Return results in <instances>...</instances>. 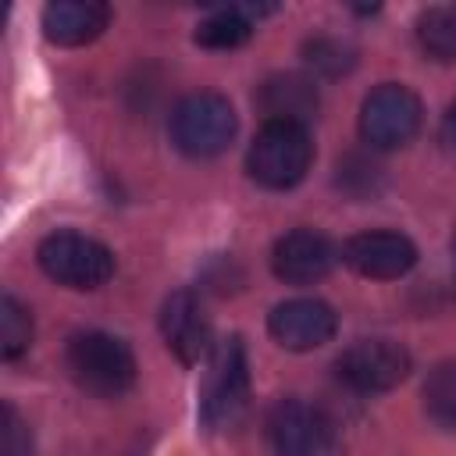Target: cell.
Listing matches in <instances>:
<instances>
[{
  "label": "cell",
  "instance_id": "obj_5",
  "mask_svg": "<svg viewBox=\"0 0 456 456\" xmlns=\"http://www.w3.org/2000/svg\"><path fill=\"white\" fill-rule=\"evenodd\" d=\"M246 399H249L246 346L239 335H228L210 349L207 378H203V392H200V420L207 428H224L246 410Z\"/></svg>",
  "mask_w": 456,
  "mask_h": 456
},
{
  "label": "cell",
  "instance_id": "obj_10",
  "mask_svg": "<svg viewBox=\"0 0 456 456\" xmlns=\"http://www.w3.org/2000/svg\"><path fill=\"white\" fill-rule=\"evenodd\" d=\"M342 260L346 267H353L360 278H374V281H392L413 271L417 264V246L403 235V232H360L353 239H346L342 246Z\"/></svg>",
  "mask_w": 456,
  "mask_h": 456
},
{
  "label": "cell",
  "instance_id": "obj_17",
  "mask_svg": "<svg viewBox=\"0 0 456 456\" xmlns=\"http://www.w3.org/2000/svg\"><path fill=\"white\" fill-rule=\"evenodd\" d=\"M424 413L442 431H456V360L438 363L424 381Z\"/></svg>",
  "mask_w": 456,
  "mask_h": 456
},
{
  "label": "cell",
  "instance_id": "obj_13",
  "mask_svg": "<svg viewBox=\"0 0 456 456\" xmlns=\"http://www.w3.org/2000/svg\"><path fill=\"white\" fill-rule=\"evenodd\" d=\"M110 25V7L96 0H53L43 7V36L57 46H86Z\"/></svg>",
  "mask_w": 456,
  "mask_h": 456
},
{
  "label": "cell",
  "instance_id": "obj_6",
  "mask_svg": "<svg viewBox=\"0 0 456 456\" xmlns=\"http://www.w3.org/2000/svg\"><path fill=\"white\" fill-rule=\"evenodd\" d=\"M424 107L413 89L381 82L360 103V135L370 150H399L420 132Z\"/></svg>",
  "mask_w": 456,
  "mask_h": 456
},
{
  "label": "cell",
  "instance_id": "obj_24",
  "mask_svg": "<svg viewBox=\"0 0 456 456\" xmlns=\"http://www.w3.org/2000/svg\"><path fill=\"white\" fill-rule=\"evenodd\" d=\"M328 456H335V452H328Z\"/></svg>",
  "mask_w": 456,
  "mask_h": 456
},
{
  "label": "cell",
  "instance_id": "obj_21",
  "mask_svg": "<svg viewBox=\"0 0 456 456\" xmlns=\"http://www.w3.org/2000/svg\"><path fill=\"white\" fill-rule=\"evenodd\" d=\"M0 456H32V431L11 403L0 406Z\"/></svg>",
  "mask_w": 456,
  "mask_h": 456
},
{
  "label": "cell",
  "instance_id": "obj_2",
  "mask_svg": "<svg viewBox=\"0 0 456 456\" xmlns=\"http://www.w3.org/2000/svg\"><path fill=\"white\" fill-rule=\"evenodd\" d=\"M314 164V142L306 125L264 121L246 153V171L264 189H292L306 178Z\"/></svg>",
  "mask_w": 456,
  "mask_h": 456
},
{
  "label": "cell",
  "instance_id": "obj_3",
  "mask_svg": "<svg viewBox=\"0 0 456 456\" xmlns=\"http://www.w3.org/2000/svg\"><path fill=\"white\" fill-rule=\"evenodd\" d=\"M167 128H171V142L185 157L207 160V157H217L232 146L239 118H235L228 96L203 89V93H189L185 100H178Z\"/></svg>",
  "mask_w": 456,
  "mask_h": 456
},
{
  "label": "cell",
  "instance_id": "obj_8",
  "mask_svg": "<svg viewBox=\"0 0 456 456\" xmlns=\"http://www.w3.org/2000/svg\"><path fill=\"white\" fill-rule=\"evenodd\" d=\"M267 442L278 456H328L331 420L303 399H281L267 413Z\"/></svg>",
  "mask_w": 456,
  "mask_h": 456
},
{
  "label": "cell",
  "instance_id": "obj_18",
  "mask_svg": "<svg viewBox=\"0 0 456 456\" xmlns=\"http://www.w3.org/2000/svg\"><path fill=\"white\" fill-rule=\"evenodd\" d=\"M28 342H32V317L11 292H4V299H0V349H4V356L7 360L21 356L28 349Z\"/></svg>",
  "mask_w": 456,
  "mask_h": 456
},
{
  "label": "cell",
  "instance_id": "obj_11",
  "mask_svg": "<svg viewBox=\"0 0 456 456\" xmlns=\"http://www.w3.org/2000/svg\"><path fill=\"white\" fill-rule=\"evenodd\" d=\"M335 260H338L335 242L317 228H292L271 249V271L285 285H314L328 278Z\"/></svg>",
  "mask_w": 456,
  "mask_h": 456
},
{
  "label": "cell",
  "instance_id": "obj_14",
  "mask_svg": "<svg viewBox=\"0 0 456 456\" xmlns=\"http://www.w3.org/2000/svg\"><path fill=\"white\" fill-rule=\"evenodd\" d=\"M260 110L267 114V121H289V125H306L317 114V86L306 75L285 71V75H271L260 86L256 96Z\"/></svg>",
  "mask_w": 456,
  "mask_h": 456
},
{
  "label": "cell",
  "instance_id": "obj_19",
  "mask_svg": "<svg viewBox=\"0 0 456 456\" xmlns=\"http://www.w3.org/2000/svg\"><path fill=\"white\" fill-rule=\"evenodd\" d=\"M303 57H306V64H310L317 75H324V78H338V75H346V71L356 64L353 46H346L342 39H331V36L310 39V43L303 46Z\"/></svg>",
  "mask_w": 456,
  "mask_h": 456
},
{
  "label": "cell",
  "instance_id": "obj_16",
  "mask_svg": "<svg viewBox=\"0 0 456 456\" xmlns=\"http://www.w3.org/2000/svg\"><path fill=\"white\" fill-rule=\"evenodd\" d=\"M417 46L438 64H456V7H428L417 18Z\"/></svg>",
  "mask_w": 456,
  "mask_h": 456
},
{
  "label": "cell",
  "instance_id": "obj_4",
  "mask_svg": "<svg viewBox=\"0 0 456 456\" xmlns=\"http://www.w3.org/2000/svg\"><path fill=\"white\" fill-rule=\"evenodd\" d=\"M36 260L46 278H53L64 289H100L114 274V253L82 232H53L39 242Z\"/></svg>",
  "mask_w": 456,
  "mask_h": 456
},
{
  "label": "cell",
  "instance_id": "obj_20",
  "mask_svg": "<svg viewBox=\"0 0 456 456\" xmlns=\"http://www.w3.org/2000/svg\"><path fill=\"white\" fill-rule=\"evenodd\" d=\"M378 167L367 160V157H360V153H349V157H342L338 160V185L349 192V196H367V192H374L378 189Z\"/></svg>",
  "mask_w": 456,
  "mask_h": 456
},
{
  "label": "cell",
  "instance_id": "obj_15",
  "mask_svg": "<svg viewBox=\"0 0 456 456\" xmlns=\"http://www.w3.org/2000/svg\"><path fill=\"white\" fill-rule=\"evenodd\" d=\"M264 11L271 7H221L196 25L192 39L207 50H235L253 36V18H260Z\"/></svg>",
  "mask_w": 456,
  "mask_h": 456
},
{
  "label": "cell",
  "instance_id": "obj_23",
  "mask_svg": "<svg viewBox=\"0 0 456 456\" xmlns=\"http://www.w3.org/2000/svg\"><path fill=\"white\" fill-rule=\"evenodd\" d=\"M452 285H456V232H452Z\"/></svg>",
  "mask_w": 456,
  "mask_h": 456
},
{
  "label": "cell",
  "instance_id": "obj_9",
  "mask_svg": "<svg viewBox=\"0 0 456 456\" xmlns=\"http://www.w3.org/2000/svg\"><path fill=\"white\" fill-rule=\"evenodd\" d=\"M267 331H271V338L278 346H285L292 353H306V349H317V346H324V342L335 338L338 314L324 299L299 296V299L278 303L267 314Z\"/></svg>",
  "mask_w": 456,
  "mask_h": 456
},
{
  "label": "cell",
  "instance_id": "obj_7",
  "mask_svg": "<svg viewBox=\"0 0 456 456\" xmlns=\"http://www.w3.org/2000/svg\"><path fill=\"white\" fill-rule=\"evenodd\" d=\"M410 367H413L410 353L392 338H360V342L346 346L335 360L338 381L363 395L395 388L410 374Z\"/></svg>",
  "mask_w": 456,
  "mask_h": 456
},
{
  "label": "cell",
  "instance_id": "obj_1",
  "mask_svg": "<svg viewBox=\"0 0 456 456\" xmlns=\"http://www.w3.org/2000/svg\"><path fill=\"white\" fill-rule=\"evenodd\" d=\"M68 370L78 388L100 399H118L135 385V353L110 331H78L68 342Z\"/></svg>",
  "mask_w": 456,
  "mask_h": 456
},
{
  "label": "cell",
  "instance_id": "obj_12",
  "mask_svg": "<svg viewBox=\"0 0 456 456\" xmlns=\"http://www.w3.org/2000/svg\"><path fill=\"white\" fill-rule=\"evenodd\" d=\"M160 335L182 363H200L210 353V317L196 292L178 289L160 306Z\"/></svg>",
  "mask_w": 456,
  "mask_h": 456
},
{
  "label": "cell",
  "instance_id": "obj_22",
  "mask_svg": "<svg viewBox=\"0 0 456 456\" xmlns=\"http://www.w3.org/2000/svg\"><path fill=\"white\" fill-rule=\"evenodd\" d=\"M438 135H442V142H445L449 150H456V100H452L449 110L442 114V128H438Z\"/></svg>",
  "mask_w": 456,
  "mask_h": 456
}]
</instances>
